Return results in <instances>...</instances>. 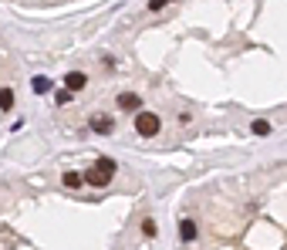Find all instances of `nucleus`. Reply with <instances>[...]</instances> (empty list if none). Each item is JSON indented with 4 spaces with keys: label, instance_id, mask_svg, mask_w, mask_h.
Returning a JSON list of instances; mask_svg holds the SVG:
<instances>
[{
    "label": "nucleus",
    "instance_id": "nucleus-7",
    "mask_svg": "<svg viewBox=\"0 0 287 250\" xmlns=\"http://www.w3.org/2000/svg\"><path fill=\"white\" fill-rule=\"evenodd\" d=\"M31 88L37 91V95H47V91L54 88V85H51V78H44V75H37V78L31 81Z\"/></svg>",
    "mask_w": 287,
    "mask_h": 250
},
{
    "label": "nucleus",
    "instance_id": "nucleus-6",
    "mask_svg": "<svg viewBox=\"0 0 287 250\" xmlns=\"http://www.w3.org/2000/svg\"><path fill=\"white\" fill-rule=\"evenodd\" d=\"M179 240H196V223H193V220H183V223H179Z\"/></svg>",
    "mask_w": 287,
    "mask_h": 250
},
{
    "label": "nucleus",
    "instance_id": "nucleus-1",
    "mask_svg": "<svg viewBox=\"0 0 287 250\" xmlns=\"http://www.w3.org/2000/svg\"><path fill=\"white\" fill-rule=\"evenodd\" d=\"M111 176H115V162L111 159H98L88 172H85V182L95 186V190H101V186H108L111 182Z\"/></svg>",
    "mask_w": 287,
    "mask_h": 250
},
{
    "label": "nucleus",
    "instance_id": "nucleus-8",
    "mask_svg": "<svg viewBox=\"0 0 287 250\" xmlns=\"http://www.w3.org/2000/svg\"><path fill=\"white\" fill-rule=\"evenodd\" d=\"M14 108V88H0V112Z\"/></svg>",
    "mask_w": 287,
    "mask_h": 250
},
{
    "label": "nucleus",
    "instance_id": "nucleus-2",
    "mask_svg": "<svg viewBox=\"0 0 287 250\" xmlns=\"http://www.w3.org/2000/svg\"><path fill=\"white\" fill-rule=\"evenodd\" d=\"M159 129H162V122H159V115L155 112H139L135 115V132H139L142 139H152Z\"/></svg>",
    "mask_w": 287,
    "mask_h": 250
},
{
    "label": "nucleus",
    "instance_id": "nucleus-3",
    "mask_svg": "<svg viewBox=\"0 0 287 250\" xmlns=\"http://www.w3.org/2000/svg\"><path fill=\"white\" fill-rule=\"evenodd\" d=\"M139 105H142V98H139L135 91H122V95H119V108H122V112H135Z\"/></svg>",
    "mask_w": 287,
    "mask_h": 250
},
{
    "label": "nucleus",
    "instance_id": "nucleus-4",
    "mask_svg": "<svg viewBox=\"0 0 287 250\" xmlns=\"http://www.w3.org/2000/svg\"><path fill=\"white\" fill-rule=\"evenodd\" d=\"M91 132H101V136H108L111 129H115V122H111L108 115H91Z\"/></svg>",
    "mask_w": 287,
    "mask_h": 250
},
{
    "label": "nucleus",
    "instance_id": "nucleus-12",
    "mask_svg": "<svg viewBox=\"0 0 287 250\" xmlns=\"http://www.w3.org/2000/svg\"><path fill=\"white\" fill-rule=\"evenodd\" d=\"M65 102H71V88H65V91H58V105H65Z\"/></svg>",
    "mask_w": 287,
    "mask_h": 250
},
{
    "label": "nucleus",
    "instance_id": "nucleus-13",
    "mask_svg": "<svg viewBox=\"0 0 287 250\" xmlns=\"http://www.w3.org/2000/svg\"><path fill=\"white\" fill-rule=\"evenodd\" d=\"M166 7V0H149V11H162Z\"/></svg>",
    "mask_w": 287,
    "mask_h": 250
},
{
    "label": "nucleus",
    "instance_id": "nucleus-5",
    "mask_svg": "<svg viewBox=\"0 0 287 250\" xmlns=\"http://www.w3.org/2000/svg\"><path fill=\"white\" fill-rule=\"evenodd\" d=\"M65 85H68L71 91H78V88H85V85H88V78H85V71H68Z\"/></svg>",
    "mask_w": 287,
    "mask_h": 250
},
{
    "label": "nucleus",
    "instance_id": "nucleus-10",
    "mask_svg": "<svg viewBox=\"0 0 287 250\" xmlns=\"http://www.w3.org/2000/svg\"><path fill=\"white\" fill-rule=\"evenodd\" d=\"M250 129H254L257 136H267V132H270V122H264V118H257V122L250 125Z\"/></svg>",
    "mask_w": 287,
    "mask_h": 250
},
{
    "label": "nucleus",
    "instance_id": "nucleus-9",
    "mask_svg": "<svg viewBox=\"0 0 287 250\" xmlns=\"http://www.w3.org/2000/svg\"><path fill=\"white\" fill-rule=\"evenodd\" d=\"M61 179H65V186H68V190H78V186L85 182V176H81V172H65Z\"/></svg>",
    "mask_w": 287,
    "mask_h": 250
},
{
    "label": "nucleus",
    "instance_id": "nucleus-11",
    "mask_svg": "<svg viewBox=\"0 0 287 250\" xmlns=\"http://www.w3.org/2000/svg\"><path fill=\"white\" fill-rule=\"evenodd\" d=\"M142 233H145V237H155V233H159L155 220H142Z\"/></svg>",
    "mask_w": 287,
    "mask_h": 250
}]
</instances>
